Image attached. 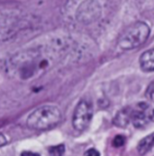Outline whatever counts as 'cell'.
Segmentation results:
<instances>
[{"label": "cell", "mask_w": 154, "mask_h": 156, "mask_svg": "<svg viewBox=\"0 0 154 156\" xmlns=\"http://www.w3.org/2000/svg\"><path fill=\"white\" fill-rule=\"evenodd\" d=\"M61 120V112L55 106H43L33 112L26 120L30 129L45 131L55 127Z\"/></svg>", "instance_id": "2"}, {"label": "cell", "mask_w": 154, "mask_h": 156, "mask_svg": "<svg viewBox=\"0 0 154 156\" xmlns=\"http://www.w3.org/2000/svg\"><path fill=\"white\" fill-rule=\"evenodd\" d=\"M150 27L144 22H136L128 26L120 35L118 45L121 49L129 51L142 45L150 36Z\"/></svg>", "instance_id": "3"}, {"label": "cell", "mask_w": 154, "mask_h": 156, "mask_svg": "<svg viewBox=\"0 0 154 156\" xmlns=\"http://www.w3.org/2000/svg\"><path fill=\"white\" fill-rule=\"evenodd\" d=\"M85 155H90V156H98L99 155V153L96 151V150H95V149H89L88 151H87L86 153H85Z\"/></svg>", "instance_id": "13"}, {"label": "cell", "mask_w": 154, "mask_h": 156, "mask_svg": "<svg viewBox=\"0 0 154 156\" xmlns=\"http://www.w3.org/2000/svg\"><path fill=\"white\" fill-rule=\"evenodd\" d=\"M22 156H38L39 154H34V153H32V152H23L22 154Z\"/></svg>", "instance_id": "15"}, {"label": "cell", "mask_w": 154, "mask_h": 156, "mask_svg": "<svg viewBox=\"0 0 154 156\" xmlns=\"http://www.w3.org/2000/svg\"><path fill=\"white\" fill-rule=\"evenodd\" d=\"M57 51L53 50H35L28 51L14 59V65L18 70L23 80H27L36 73L53 66L57 59Z\"/></svg>", "instance_id": "1"}, {"label": "cell", "mask_w": 154, "mask_h": 156, "mask_svg": "<svg viewBox=\"0 0 154 156\" xmlns=\"http://www.w3.org/2000/svg\"><path fill=\"white\" fill-rule=\"evenodd\" d=\"M154 146V133L147 135L142 140L140 141L137 150L140 154H147Z\"/></svg>", "instance_id": "7"}, {"label": "cell", "mask_w": 154, "mask_h": 156, "mask_svg": "<svg viewBox=\"0 0 154 156\" xmlns=\"http://www.w3.org/2000/svg\"><path fill=\"white\" fill-rule=\"evenodd\" d=\"M125 143V137L123 135H116L113 140V145L114 147H121Z\"/></svg>", "instance_id": "11"}, {"label": "cell", "mask_w": 154, "mask_h": 156, "mask_svg": "<svg viewBox=\"0 0 154 156\" xmlns=\"http://www.w3.org/2000/svg\"><path fill=\"white\" fill-rule=\"evenodd\" d=\"M101 16V6L96 0H85L78 9L77 18L82 23H91Z\"/></svg>", "instance_id": "5"}, {"label": "cell", "mask_w": 154, "mask_h": 156, "mask_svg": "<svg viewBox=\"0 0 154 156\" xmlns=\"http://www.w3.org/2000/svg\"><path fill=\"white\" fill-rule=\"evenodd\" d=\"M6 143H7V141H6L5 136L4 134H0V147L3 146V145H5Z\"/></svg>", "instance_id": "14"}, {"label": "cell", "mask_w": 154, "mask_h": 156, "mask_svg": "<svg viewBox=\"0 0 154 156\" xmlns=\"http://www.w3.org/2000/svg\"><path fill=\"white\" fill-rule=\"evenodd\" d=\"M140 66L143 71H154V49L146 51L140 57Z\"/></svg>", "instance_id": "6"}, {"label": "cell", "mask_w": 154, "mask_h": 156, "mask_svg": "<svg viewBox=\"0 0 154 156\" xmlns=\"http://www.w3.org/2000/svg\"><path fill=\"white\" fill-rule=\"evenodd\" d=\"M65 153V146L63 144L51 146L49 148V154L51 155H62Z\"/></svg>", "instance_id": "10"}, {"label": "cell", "mask_w": 154, "mask_h": 156, "mask_svg": "<svg viewBox=\"0 0 154 156\" xmlns=\"http://www.w3.org/2000/svg\"><path fill=\"white\" fill-rule=\"evenodd\" d=\"M146 97L148 98L149 100L154 102V81L149 85L146 90Z\"/></svg>", "instance_id": "12"}, {"label": "cell", "mask_w": 154, "mask_h": 156, "mask_svg": "<svg viewBox=\"0 0 154 156\" xmlns=\"http://www.w3.org/2000/svg\"><path fill=\"white\" fill-rule=\"evenodd\" d=\"M152 115H153V116H154V110H153V112H152Z\"/></svg>", "instance_id": "16"}, {"label": "cell", "mask_w": 154, "mask_h": 156, "mask_svg": "<svg viewBox=\"0 0 154 156\" xmlns=\"http://www.w3.org/2000/svg\"><path fill=\"white\" fill-rule=\"evenodd\" d=\"M131 113L127 109H123L117 113L114 119V124L119 127H126L131 120Z\"/></svg>", "instance_id": "8"}, {"label": "cell", "mask_w": 154, "mask_h": 156, "mask_svg": "<svg viewBox=\"0 0 154 156\" xmlns=\"http://www.w3.org/2000/svg\"><path fill=\"white\" fill-rule=\"evenodd\" d=\"M93 115L91 103L87 100H81L76 107L73 114L72 125L77 131H84L88 126Z\"/></svg>", "instance_id": "4"}, {"label": "cell", "mask_w": 154, "mask_h": 156, "mask_svg": "<svg viewBox=\"0 0 154 156\" xmlns=\"http://www.w3.org/2000/svg\"><path fill=\"white\" fill-rule=\"evenodd\" d=\"M131 120L135 127L141 128L148 123L146 115L142 110H133L131 113Z\"/></svg>", "instance_id": "9"}]
</instances>
